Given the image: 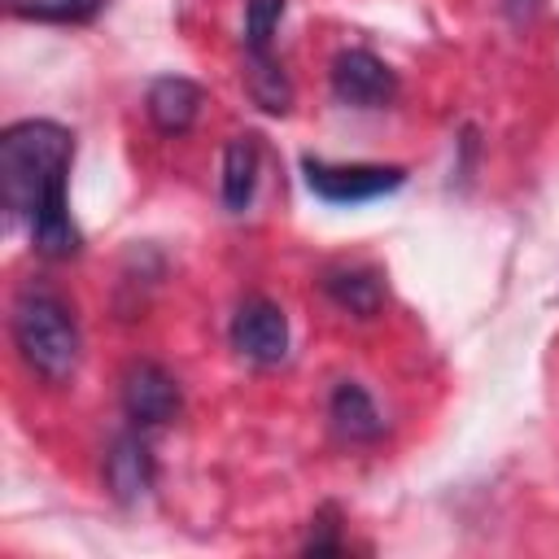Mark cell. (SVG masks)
I'll use <instances>...</instances> for the list:
<instances>
[{
	"label": "cell",
	"instance_id": "1",
	"mask_svg": "<svg viewBox=\"0 0 559 559\" xmlns=\"http://www.w3.org/2000/svg\"><path fill=\"white\" fill-rule=\"evenodd\" d=\"M70 162L74 135L52 118H22L0 135V201L9 218H26L31 245L44 258H74L83 249L66 197Z\"/></svg>",
	"mask_w": 559,
	"mask_h": 559
},
{
	"label": "cell",
	"instance_id": "2",
	"mask_svg": "<svg viewBox=\"0 0 559 559\" xmlns=\"http://www.w3.org/2000/svg\"><path fill=\"white\" fill-rule=\"evenodd\" d=\"M9 336L26 371H35L48 384H66L79 371L83 336L74 323V310L52 293V288H17L9 306Z\"/></svg>",
	"mask_w": 559,
	"mask_h": 559
},
{
	"label": "cell",
	"instance_id": "3",
	"mask_svg": "<svg viewBox=\"0 0 559 559\" xmlns=\"http://www.w3.org/2000/svg\"><path fill=\"white\" fill-rule=\"evenodd\" d=\"M306 188L328 201V205H362L376 197H389L406 183L402 166H376V162H323V157H301Z\"/></svg>",
	"mask_w": 559,
	"mask_h": 559
},
{
	"label": "cell",
	"instance_id": "4",
	"mask_svg": "<svg viewBox=\"0 0 559 559\" xmlns=\"http://www.w3.org/2000/svg\"><path fill=\"white\" fill-rule=\"evenodd\" d=\"M118 402H122V415L131 419V428H162L179 415L183 406V389L179 380L153 362V358H140L122 371V389H118Z\"/></svg>",
	"mask_w": 559,
	"mask_h": 559
},
{
	"label": "cell",
	"instance_id": "5",
	"mask_svg": "<svg viewBox=\"0 0 559 559\" xmlns=\"http://www.w3.org/2000/svg\"><path fill=\"white\" fill-rule=\"evenodd\" d=\"M332 96L349 109H384L397 96V74L371 48H341L328 70Z\"/></svg>",
	"mask_w": 559,
	"mask_h": 559
},
{
	"label": "cell",
	"instance_id": "6",
	"mask_svg": "<svg viewBox=\"0 0 559 559\" xmlns=\"http://www.w3.org/2000/svg\"><path fill=\"white\" fill-rule=\"evenodd\" d=\"M227 332H231V349L253 367H275L288 358V319L271 297H245Z\"/></svg>",
	"mask_w": 559,
	"mask_h": 559
},
{
	"label": "cell",
	"instance_id": "7",
	"mask_svg": "<svg viewBox=\"0 0 559 559\" xmlns=\"http://www.w3.org/2000/svg\"><path fill=\"white\" fill-rule=\"evenodd\" d=\"M201 105H205V92L183 79V74H162L148 83V96H144V114L148 122L162 131V135H183L192 131V122L201 118Z\"/></svg>",
	"mask_w": 559,
	"mask_h": 559
},
{
	"label": "cell",
	"instance_id": "8",
	"mask_svg": "<svg viewBox=\"0 0 559 559\" xmlns=\"http://www.w3.org/2000/svg\"><path fill=\"white\" fill-rule=\"evenodd\" d=\"M319 288L349 314L358 319H371L380 306H384V275L376 266H362V262H336L319 275Z\"/></svg>",
	"mask_w": 559,
	"mask_h": 559
},
{
	"label": "cell",
	"instance_id": "9",
	"mask_svg": "<svg viewBox=\"0 0 559 559\" xmlns=\"http://www.w3.org/2000/svg\"><path fill=\"white\" fill-rule=\"evenodd\" d=\"M105 485L118 502H135L140 493H148L153 485V454H148V441L135 432H122L109 454H105Z\"/></svg>",
	"mask_w": 559,
	"mask_h": 559
},
{
	"label": "cell",
	"instance_id": "10",
	"mask_svg": "<svg viewBox=\"0 0 559 559\" xmlns=\"http://www.w3.org/2000/svg\"><path fill=\"white\" fill-rule=\"evenodd\" d=\"M328 419L341 441H376L384 432V419L371 402V393L358 380H341L328 397Z\"/></svg>",
	"mask_w": 559,
	"mask_h": 559
},
{
	"label": "cell",
	"instance_id": "11",
	"mask_svg": "<svg viewBox=\"0 0 559 559\" xmlns=\"http://www.w3.org/2000/svg\"><path fill=\"white\" fill-rule=\"evenodd\" d=\"M258 166H262V148L258 135H236L223 148V205L231 214H245L258 188Z\"/></svg>",
	"mask_w": 559,
	"mask_h": 559
},
{
	"label": "cell",
	"instance_id": "12",
	"mask_svg": "<svg viewBox=\"0 0 559 559\" xmlns=\"http://www.w3.org/2000/svg\"><path fill=\"white\" fill-rule=\"evenodd\" d=\"M245 92L266 114H288L293 105V83L275 61V52H245Z\"/></svg>",
	"mask_w": 559,
	"mask_h": 559
},
{
	"label": "cell",
	"instance_id": "13",
	"mask_svg": "<svg viewBox=\"0 0 559 559\" xmlns=\"http://www.w3.org/2000/svg\"><path fill=\"white\" fill-rule=\"evenodd\" d=\"M105 9V0H9L13 17L26 22H57V26H79L92 22Z\"/></svg>",
	"mask_w": 559,
	"mask_h": 559
},
{
	"label": "cell",
	"instance_id": "14",
	"mask_svg": "<svg viewBox=\"0 0 559 559\" xmlns=\"http://www.w3.org/2000/svg\"><path fill=\"white\" fill-rule=\"evenodd\" d=\"M284 0H245V52H271Z\"/></svg>",
	"mask_w": 559,
	"mask_h": 559
},
{
	"label": "cell",
	"instance_id": "15",
	"mask_svg": "<svg viewBox=\"0 0 559 559\" xmlns=\"http://www.w3.org/2000/svg\"><path fill=\"white\" fill-rule=\"evenodd\" d=\"M314 524H319V533L310 528V542L301 546L306 555H341L345 550V542H341V524H336V507H323L319 515H314Z\"/></svg>",
	"mask_w": 559,
	"mask_h": 559
}]
</instances>
